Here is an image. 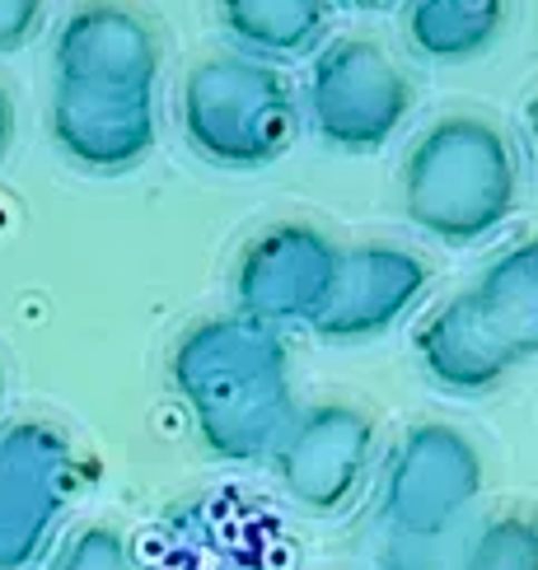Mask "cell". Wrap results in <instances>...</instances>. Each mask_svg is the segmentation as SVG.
I'll use <instances>...</instances> for the list:
<instances>
[{"mask_svg":"<svg viewBox=\"0 0 538 570\" xmlns=\"http://www.w3.org/2000/svg\"><path fill=\"white\" fill-rule=\"evenodd\" d=\"M169 384L193 416L197 440L225 463L267 459L295 416L286 337L239 314L202 318L178 332Z\"/></svg>","mask_w":538,"mask_h":570,"instance_id":"1","label":"cell"},{"mask_svg":"<svg viewBox=\"0 0 538 570\" xmlns=\"http://www.w3.org/2000/svg\"><path fill=\"white\" fill-rule=\"evenodd\" d=\"M520 202V159L482 112H444L403 155V210L444 248L491 239Z\"/></svg>","mask_w":538,"mask_h":570,"instance_id":"2","label":"cell"},{"mask_svg":"<svg viewBox=\"0 0 538 570\" xmlns=\"http://www.w3.org/2000/svg\"><path fill=\"white\" fill-rule=\"evenodd\" d=\"M300 99L281 66L216 52L183 76L178 117L197 159L216 169H267L295 146Z\"/></svg>","mask_w":538,"mask_h":570,"instance_id":"3","label":"cell"},{"mask_svg":"<svg viewBox=\"0 0 538 570\" xmlns=\"http://www.w3.org/2000/svg\"><path fill=\"white\" fill-rule=\"evenodd\" d=\"M487 487V463L473 435L450 421H412L389 444L380 472V510L374 524L384 533L444 548Z\"/></svg>","mask_w":538,"mask_h":570,"instance_id":"4","label":"cell"},{"mask_svg":"<svg viewBox=\"0 0 538 570\" xmlns=\"http://www.w3.org/2000/svg\"><path fill=\"white\" fill-rule=\"evenodd\" d=\"M412 112V80L374 38L338 33L310 57L304 117L327 150L374 155Z\"/></svg>","mask_w":538,"mask_h":570,"instance_id":"5","label":"cell"},{"mask_svg":"<svg viewBox=\"0 0 538 570\" xmlns=\"http://www.w3.org/2000/svg\"><path fill=\"white\" fill-rule=\"evenodd\" d=\"M76 449L47 421L0 431V570H33L76 495Z\"/></svg>","mask_w":538,"mask_h":570,"instance_id":"6","label":"cell"},{"mask_svg":"<svg viewBox=\"0 0 538 570\" xmlns=\"http://www.w3.org/2000/svg\"><path fill=\"white\" fill-rule=\"evenodd\" d=\"M374 416L346 397H319L295 407L286 431L272 444V472L295 505L314 514H338L361 495L374 468Z\"/></svg>","mask_w":538,"mask_h":570,"instance_id":"7","label":"cell"},{"mask_svg":"<svg viewBox=\"0 0 538 570\" xmlns=\"http://www.w3.org/2000/svg\"><path fill=\"white\" fill-rule=\"evenodd\" d=\"M342 248L310 220L257 229L234 263V314L263 327H314L333 295Z\"/></svg>","mask_w":538,"mask_h":570,"instance_id":"8","label":"cell"},{"mask_svg":"<svg viewBox=\"0 0 538 570\" xmlns=\"http://www.w3.org/2000/svg\"><path fill=\"white\" fill-rule=\"evenodd\" d=\"M52 70L61 85L155 99L164 42L155 23L127 0H80L52 33Z\"/></svg>","mask_w":538,"mask_h":570,"instance_id":"9","label":"cell"},{"mask_svg":"<svg viewBox=\"0 0 538 570\" xmlns=\"http://www.w3.org/2000/svg\"><path fill=\"white\" fill-rule=\"evenodd\" d=\"M431 291V263L403 244H356L342 248L333 295L310 327L323 342H374L403 323Z\"/></svg>","mask_w":538,"mask_h":570,"instance_id":"10","label":"cell"},{"mask_svg":"<svg viewBox=\"0 0 538 570\" xmlns=\"http://www.w3.org/2000/svg\"><path fill=\"white\" fill-rule=\"evenodd\" d=\"M52 146L85 174H127L155 150V99L140 94H99L80 85H52L47 108Z\"/></svg>","mask_w":538,"mask_h":570,"instance_id":"11","label":"cell"},{"mask_svg":"<svg viewBox=\"0 0 538 570\" xmlns=\"http://www.w3.org/2000/svg\"><path fill=\"white\" fill-rule=\"evenodd\" d=\"M412 351H417L421 374H427L440 393H454V397L491 393L497 384H506V374L515 370L510 351L491 337V327L478 314V304L468 291L440 299L431 314L417 323Z\"/></svg>","mask_w":538,"mask_h":570,"instance_id":"12","label":"cell"},{"mask_svg":"<svg viewBox=\"0 0 538 570\" xmlns=\"http://www.w3.org/2000/svg\"><path fill=\"white\" fill-rule=\"evenodd\" d=\"M216 19L253 61H310L333 29V0H216Z\"/></svg>","mask_w":538,"mask_h":570,"instance_id":"13","label":"cell"},{"mask_svg":"<svg viewBox=\"0 0 538 570\" xmlns=\"http://www.w3.org/2000/svg\"><path fill=\"white\" fill-rule=\"evenodd\" d=\"M468 295L515 365L538 361V234L501 248L468 285Z\"/></svg>","mask_w":538,"mask_h":570,"instance_id":"14","label":"cell"},{"mask_svg":"<svg viewBox=\"0 0 538 570\" xmlns=\"http://www.w3.org/2000/svg\"><path fill=\"white\" fill-rule=\"evenodd\" d=\"M510 29V0H403V38L431 66H463Z\"/></svg>","mask_w":538,"mask_h":570,"instance_id":"15","label":"cell"},{"mask_svg":"<svg viewBox=\"0 0 538 570\" xmlns=\"http://www.w3.org/2000/svg\"><path fill=\"white\" fill-rule=\"evenodd\" d=\"M459 570H538V514L525 505H501L468 533Z\"/></svg>","mask_w":538,"mask_h":570,"instance_id":"16","label":"cell"},{"mask_svg":"<svg viewBox=\"0 0 538 570\" xmlns=\"http://www.w3.org/2000/svg\"><path fill=\"white\" fill-rule=\"evenodd\" d=\"M52 570H136V557H131V542L123 538V529L80 524L57 548Z\"/></svg>","mask_w":538,"mask_h":570,"instance_id":"17","label":"cell"},{"mask_svg":"<svg viewBox=\"0 0 538 570\" xmlns=\"http://www.w3.org/2000/svg\"><path fill=\"white\" fill-rule=\"evenodd\" d=\"M47 19V0H0V57L23 52Z\"/></svg>","mask_w":538,"mask_h":570,"instance_id":"18","label":"cell"},{"mask_svg":"<svg viewBox=\"0 0 538 570\" xmlns=\"http://www.w3.org/2000/svg\"><path fill=\"white\" fill-rule=\"evenodd\" d=\"M370 566L374 570H440V548L380 529V538H374V548H370Z\"/></svg>","mask_w":538,"mask_h":570,"instance_id":"19","label":"cell"},{"mask_svg":"<svg viewBox=\"0 0 538 570\" xmlns=\"http://www.w3.org/2000/svg\"><path fill=\"white\" fill-rule=\"evenodd\" d=\"M14 127H19L14 99H10V89L0 85V164H6V155H10V146H14Z\"/></svg>","mask_w":538,"mask_h":570,"instance_id":"20","label":"cell"},{"mask_svg":"<svg viewBox=\"0 0 538 570\" xmlns=\"http://www.w3.org/2000/svg\"><path fill=\"white\" fill-rule=\"evenodd\" d=\"M525 140H529V155L538 164V89L529 94V104H525Z\"/></svg>","mask_w":538,"mask_h":570,"instance_id":"21","label":"cell"},{"mask_svg":"<svg viewBox=\"0 0 538 570\" xmlns=\"http://www.w3.org/2000/svg\"><path fill=\"white\" fill-rule=\"evenodd\" d=\"M333 6H346V10H389L393 0H333Z\"/></svg>","mask_w":538,"mask_h":570,"instance_id":"22","label":"cell"},{"mask_svg":"<svg viewBox=\"0 0 538 570\" xmlns=\"http://www.w3.org/2000/svg\"><path fill=\"white\" fill-rule=\"evenodd\" d=\"M0 407H6V365H0Z\"/></svg>","mask_w":538,"mask_h":570,"instance_id":"23","label":"cell"}]
</instances>
